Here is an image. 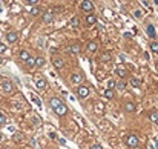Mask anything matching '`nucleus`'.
Wrapping results in <instances>:
<instances>
[{"label":"nucleus","instance_id":"nucleus-5","mask_svg":"<svg viewBox=\"0 0 158 149\" xmlns=\"http://www.w3.org/2000/svg\"><path fill=\"white\" fill-rule=\"evenodd\" d=\"M94 111H95V114L103 115V114H105V105H103L101 102H97V103H95V106H94Z\"/></svg>","mask_w":158,"mask_h":149},{"label":"nucleus","instance_id":"nucleus-35","mask_svg":"<svg viewBox=\"0 0 158 149\" xmlns=\"http://www.w3.org/2000/svg\"><path fill=\"white\" fill-rule=\"evenodd\" d=\"M134 15H135L137 19H140V17H141V11H138V9H137V11L134 12Z\"/></svg>","mask_w":158,"mask_h":149},{"label":"nucleus","instance_id":"nucleus-7","mask_svg":"<svg viewBox=\"0 0 158 149\" xmlns=\"http://www.w3.org/2000/svg\"><path fill=\"white\" fill-rule=\"evenodd\" d=\"M127 144H129V148L137 146V144H138V137H137V135H134V134L127 135Z\"/></svg>","mask_w":158,"mask_h":149},{"label":"nucleus","instance_id":"nucleus-14","mask_svg":"<svg viewBox=\"0 0 158 149\" xmlns=\"http://www.w3.org/2000/svg\"><path fill=\"white\" fill-rule=\"evenodd\" d=\"M124 111H126V112H134V111H135V105H134V103H131V102H127L126 105H124Z\"/></svg>","mask_w":158,"mask_h":149},{"label":"nucleus","instance_id":"nucleus-32","mask_svg":"<svg viewBox=\"0 0 158 149\" xmlns=\"http://www.w3.org/2000/svg\"><path fill=\"white\" fill-rule=\"evenodd\" d=\"M3 52H6V45L0 43V54H3Z\"/></svg>","mask_w":158,"mask_h":149},{"label":"nucleus","instance_id":"nucleus-3","mask_svg":"<svg viewBox=\"0 0 158 149\" xmlns=\"http://www.w3.org/2000/svg\"><path fill=\"white\" fill-rule=\"evenodd\" d=\"M54 15H55V12H54V9H49V11H46L43 14V22L45 23H49V22H52L54 20Z\"/></svg>","mask_w":158,"mask_h":149},{"label":"nucleus","instance_id":"nucleus-12","mask_svg":"<svg viewBox=\"0 0 158 149\" xmlns=\"http://www.w3.org/2000/svg\"><path fill=\"white\" fill-rule=\"evenodd\" d=\"M115 74H117L118 77H121V78H124L127 75V71H126V68H123V66H118L117 69H115Z\"/></svg>","mask_w":158,"mask_h":149},{"label":"nucleus","instance_id":"nucleus-10","mask_svg":"<svg viewBox=\"0 0 158 149\" xmlns=\"http://www.w3.org/2000/svg\"><path fill=\"white\" fill-rule=\"evenodd\" d=\"M68 51H69V52H72V54H78V52L81 51L80 43H74V45H71V46L68 48Z\"/></svg>","mask_w":158,"mask_h":149},{"label":"nucleus","instance_id":"nucleus-19","mask_svg":"<svg viewBox=\"0 0 158 149\" xmlns=\"http://www.w3.org/2000/svg\"><path fill=\"white\" fill-rule=\"evenodd\" d=\"M35 66H37V68L45 66V59H43V57H37V59H35Z\"/></svg>","mask_w":158,"mask_h":149},{"label":"nucleus","instance_id":"nucleus-28","mask_svg":"<svg viewBox=\"0 0 158 149\" xmlns=\"http://www.w3.org/2000/svg\"><path fill=\"white\" fill-rule=\"evenodd\" d=\"M29 12H31L32 15H39V14H40V9H39V8H35V6H34L32 9H29Z\"/></svg>","mask_w":158,"mask_h":149},{"label":"nucleus","instance_id":"nucleus-15","mask_svg":"<svg viewBox=\"0 0 158 149\" xmlns=\"http://www.w3.org/2000/svg\"><path fill=\"white\" fill-rule=\"evenodd\" d=\"M149 118H151L155 125H158V111H152V112L149 114Z\"/></svg>","mask_w":158,"mask_h":149},{"label":"nucleus","instance_id":"nucleus-25","mask_svg":"<svg viewBox=\"0 0 158 149\" xmlns=\"http://www.w3.org/2000/svg\"><path fill=\"white\" fill-rule=\"evenodd\" d=\"M31 100L34 102L37 106H41V103H40V100H39V98H37V95H35V94H31Z\"/></svg>","mask_w":158,"mask_h":149},{"label":"nucleus","instance_id":"nucleus-4","mask_svg":"<svg viewBox=\"0 0 158 149\" xmlns=\"http://www.w3.org/2000/svg\"><path fill=\"white\" fill-rule=\"evenodd\" d=\"M77 94H78V97H80V98H88L89 89L86 88V86H80V88L77 89Z\"/></svg>","mask_w":158,"mask_h":149},{"label":"nucleus","instance_id":"nucleus-39","mask_svg":"<svg viewBox=\"0 0 158 149\" xmlns=\"http://www.w3.org/2000/svg\"><path fill=\"white\" fill-rule=\"evenodd\" d=\"M3 138V135H2V132H0V140H2Z\"/></svg>","mask_w":158,"mask_h":149},{"label":"nucleus","instance_id":"nucleus-37","mask_svg":"<svg viewBox=\"0 0 158 149\" xmlns=\"http://www.w3.org/2000/svg\"><path fill=\"white\" fill-rule=\"evenodd\" d=\"M131 149H140V148H138V144H137V146H132Z\"/></svg>","mask_w":158,"mask_h":149},{"label":"nucleus","instance_id":"nucleus-13","mask_svg":"<svg viewBox=\"0 0 158 149\" xmlns=\"http://www.w3.org/2000/svg\"><path fill=\"white\" fill-rule=\"evenodd\" d=\"M147 35L151 37V39H155V37H157V32H155L153 25H149V26H147Z\"/></svg>","mask_w":158,"mask_h":149},{"label":"nucleus","instance_id":"nucleus-20","mask_svg":"<svg viewBox=\"0 0 158 149\" xmlns=\"http://www.w3.org/2000/svg\"><path fill=\"white\" fill-rule=\"evenodd\" d=\"M3 91H5V92H12V85L9 81H5V83H3Z\"/></svg>","mask_w":158,"mask_h":149},{"label":"nucleus","instance_id":"nucleus-9","mask_svg":"<svg viewBox=\"0 0 158 149\" xmlns=\"http://www.w3.org/2000/svg\"><path fill=\"white\" fill-rule=\"evenodd\" d=\"M35 86H37V89L45 91V89L48 88V83H46V80H45V78H37V83H35Z\"/></svg>","mask_w":158,"mask_h":149},{"label":"nucleus","instance_id":"nucleus-8","mask_svg":"<svg viewBox=\"0 0 158 149\" xmlns=\"http://www.w3.org/2000/svg\"><path fill=\"white\" fill-rule=\"evenodd\" d=\"M6 39H8V42H9V43H15V42H17V39H19V34L15 31H11V32H8V34H6Z\"/></svg>","mask_w":158,"mask_h":149},{"label":"nucleus","instance_id":"nucleus-34","mask_svg":"<svg viewBox=\"0 0 158 149\" xmlns=\"http://www.w3.org/2000/svg\"><path fill=\"white\" fill-rule=\"evenodd\" d=\"M91 149H103V148H101V146H100V144H98V143H94V144H92V146H91Z\"/></svg>","mask_w":158,"mask_h":149},{"label":"nucleus","instance_id":"nucleus-1","mask_svg":"<svg viewBox=\"0 0 158 149\" xmlns=\"http://www.w3.org/2000/svg\"><path fill=\"white\" fill-rule=\"evenodd\" d=\"M51 106H52V109L55 111L59 115H66V112H68L66 105L60 100V98H57V97H52L51 98Z\"/></svg>","mask_w":158,"mask_h":149},{"label":"nucleus","instance_id":"nucleus-22","mask_svg":"<svg viewBox=\"0 0 158 149\" xmlns=\"http://www.w3.org/2000/svg\"><path fill=\"white\" fill-rule=\"evenodd\" d=\"M111 54L109 52H105V54H101V61H111Z\"/></svg>","mask_w":158,"mask_h":149},{"label":"nucleus","instance_id":"nucleus-21","mask_svg":"<svg viewBox=\"0 0 158 149\" xmlns=\"http://www.w3.org/2000/svg\"><path fill=\"white\" fill-rule=\"evenodd\" d=\"M131 85L134 86V88H140V85H141V81L138 80V78H131Z\"/></svg>","mask_w":158,"mask_h":149},{"label":"nucleus","instance_id":"nucleus-33","mask_svg":"<svg viewBox=\"0 0 158 149\" xmlns=\"http://www.w3.org/2000/svg\"><path fill=\"white\" fill-rule=\"evenodd\" d=\"M115 86H117L118 89H124V86H126V85H124L123 81H120V83H115Z\"/></svg>","mask_w":158,"mask_h":149},{"label":"nucleus","instance_id":"nucleus-18","mask_svg":"<svg viewBox=\"0 0 158 149\" xmlns=\"http://www.w3.org/2000/svg\"><path fill=\"white\" fill-rule=\"evenodd\" d=\"M29 52H28V51H22V52H20V60H22V61H26L28 59H29Z\"/></svg>","mask_w":158,"mask_h":149},{"label":"nucleus","instance_id":"nucleus-11","mask_svg":"<svg viewBox=\"0 0 158 149\" xmlns=\"http://www.w3.org/2000/svg\"><path fill=\"white\" fill-rule=\"evenodd\" d=\"M52 63H54V66H55L57 69H61L65 66V61H63V59H60V57H55V59L52 60Z\"/></svg>","mask_w":158,"mask_h":149},{"label":"nucleus","instance_id":"nucleus-2","mask_svg":"<svg viewBox=\"0 0 158 149\" xmlns=\"http://www.w3.org/2000/svg\"><path fill=\"white\" fill-rule=\"evenodd\" d=\"M81 9L85 12H92L94 11V3L91 0H83L81 2Z\"/></svg>","mask_w":158,"mask_h":149},{"label":"nucleus","instance_id":"nucleus-31","mask_svg":"<svg viewBox=\"0 0 158 149\" xmlns=\"http://www.w3.org/2000/svg\"><path fill=\"white\" fill-rule=\"evenodd\" d=\"M5 123H6V117H5V114L0 112V125H5Z\"/></svg>","mask_w":158,"mask_h":149},{"label":"nucleus","instance_id":"nucleus-6","mask_svg":"<svg viewBox=\"0 0 158 149\" xmlns=\"http://www.w3.org/2000/svg\"><path fill=\"white\" fill-rule=\"evenodd\" d=\"M71 81H72L74 85H80L81 81H83V74H72V75H71Z\"/></svg>","mask_w":158,"mask_h":149},{"label":"nucleus","instance_id":"nucleus-38","mask_svg":"<svg viewBox=\"0 0 158 149\" xmlns=\"http://www.w3.org/2000/svg\"><path fill=\"white\" fill-rule=\"evenodd\" d=\"M0 65H3V59H2V57H0Z\"/></svg>","mask_w":158,"mask_h":149},{"label":"nucleus","instance_id":"nucleus-26","mask_svg":"<svg viewBox=\"0 0 158 149\" xmlns=\"http://www.w3.org/2000/svg\"><path fill=\"white\" fill-rule=\"evenodd\" d=\"M105 95H106V98H112V97H114V91H112V89H106L105 91Z\"/></svg>","mask_w":158,"mask_h":149},{"label":"nucleus","instance_id":"nucleus-24","mask_svg":"<svg viewBox=\"0 0 158 149\" xmlns=\"http://www.w3.org/2000/svg\"><path fill=\"white\" fill-rule=\"evenodd\" d=\"M25 63H26L28 66H29V68H32V66H35V59H32V57H29V59H28L26 61H25Z\"/></svg>","mask_w":158,"mask_h":149},{"label":"nucleus","instance_id":"nucleus-29","mask_svg":"<svg viewBox=\"0 0 158 149\" xmlns=\"http://www.w3.org/2000/svg\"><path fill=\"white\" fill-rule=\"evenodd\" d=\"M22 140H23L22 134H14V142H22Z\"/></svg>","mask_w":158,"mask_h":149},{"label":"nucleus","instance_id":"nucleus-17","mask_svg":"<svg viewBox=\"0 0 158 149\" xmlns=\"http://www.w3.org/2000/svg\"><path fill=\"white\" fill-rule=\"evenodd\" d=\"M97 43H95V42H89L88 43V51L89 52H95V51H97Z\"/></svg>","mask_w":158,"mask_h":149},{"label":"nucleus","instance_id":"nucleus-23","mask_svg":"<svg viewBox=\"0 0 158 149\" xmlns=\"http://www.w3.org/2000/svg\"><path fill=\"white\" fill-rule=\"evenodd\" d=\"M151 51L155 52V54H158V43L157 42H152L151 43Z\"/></svg>","mask_w":158,"mask_h":149},{"label":"nucleus","instance_id":"nucleus-16","mask_svg":"<svg viewBox=\"0 0 158 149\" xmlns=\"http://www.w3.org/2000/svg\"><path fill=\"white\" fill-rule=\"evenodd\" d=\"M95 22H97V17H95L94 14H89L88 17H86V23H88V25H94Z\"/></svg>","mask_w":158,"mask_h":149},{"label":"nucleus","instance_id":"nucleus-27","mask_svg":"<svg viewBox=\"0 0 158 149\" xmlns=\"http://www.w3.org/2000/svg\"><path fill=\"white\" fill-rule=\"evenodd\" d=\"M71 25H72L74 28H77L78 25H80V20H78V17H74V19H72V22H71Z\"/></svg>","mask_w":158,"mask_h":149},{"label":"nucleus","instance_id":"nucleus-30","mask_svg":"<svg viewBox=\"0 0 158 149\" xmlns=\"http://www.w3.org/2000/svg\"><path fill=\"white\" fill-rule=\"evenodd\" d=\"M114 88H115V81L109 80V81H107V89H114Z\"/></svg>","mask_w":158,"mask_h":149},{"label":"nucleus","instance_id":"nucleus-36","mask_svg":"<svg viewBox=\"0 0 158 149\" xmlns=\"http://www.w3.org/2000/svg\"><path fill=\"white\" fill-rule=\"evenodd\" d=\"M26 2H28V3H31V5H35V3L39 2V0H26Z\"/></svg>","mask_w":158,"mask_h":149}]
</instances>
